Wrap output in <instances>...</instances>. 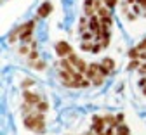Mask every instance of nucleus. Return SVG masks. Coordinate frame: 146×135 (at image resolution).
<instances>
[{
	"instance_id": "nucleus-1",
	"label": "nucleus",
	"mask_w": 146,
	"mask_h": 135,
	"mask_svg": "<svg viewBox=\"0 0 146 135\" xmlns=\"http://www.w3.org/2000/svg\"><path fill=\"white\" fill-rule=\"evenodd\" d=\"M25 128L42 133L45 130V113L33 111V113L26 114V116H25Z\"/></svg>"
},
{
	"instance_id": "nucleus-2",
	"label": "nucleus",
	"mask_w": 146,
	"mask_h": 135,
	"mask_svg": "<svg viewBox=\"0 0 146 135\" xmlns=\"http://www.w3.org/2000/svg\"><path fill=\"white\" fill-rule=\"evenodd\" d=\"M56 52L59 55V59H64V57H68L73 50H71V47H70L68 42H58L56 43Z\"/></svg>"
},
{
	"instance_id": "nucleus-3",
	"label": "nucleus",
	"mask_w": 146,
	"mask_h": 135,
	"mask_svg": "<svg viewBox=\"0 0 146 135\" xmlns=\"http://www.w3.org/2000/svg\"><path fill=\"white\" fill-rule=\"evenodd\" d=\"M23 99H25V102H28V104H31V106H36L40 101H42V97L38 94H31L30 90H25L23 92Z\"/></svg>"
},
{
	"instance_id": "nucleus-4",
	"label": "nucleus",
	"mask_w": 146,
	"mask_h": 135,
	"mask_svg": "<svg viewBox=\"0 0 146 135\" xmlns=\"http://www.w3.org/2000/svg\"><path fill=\"white\" fill-rule=\"evenodd\" d=\"M25 24H26V28H25V31L19 35V40H21V42H25V43H28V40L31 38V33H33L35 21H28V23H25Z\"/></svg>"
},
{
	"instance_id": "nucleus-5",
	"label": "nucleus",
	"mask_w": 146,
	"mask_h": 135,
	"mask_svg": "<svg viewBox=\"0 0 146 135\" xmlns=\"http://www.w3.org/2000/svg\"><path fill=\"white\" fill-rule=\"evenodd\" d=\"M92 121H94V126H92L94 133H96V135H98V133H103V132H104V126H106V120H104V118H99V116H94Z\"/></svg>"
},
{
	"instance_id": "nucleus-6",
	"label": "nucleus",
	"mask_w": 146,
	"mask_h": 135,
	"mask_svg": "<svg viewBox=\"0 0 146 135\" xmlns=\"http://www.w3.org/2000/svg\"><path fill=\"white\" fill-rule=\"evenodd\" d=\"M50 11H52V5H50V2H44L40 7H38V17H47L49 14H50Z\"/></svg>"
},
{
	"instance_id": "nucleus-7",
	"label": "nucleus",
	"mask_w": 146,
	"mask_h": 135,
	"mask_svg": "<svg viewBox=\"0 0 146 135\" xmlns=\"http://www.w3.org/2000/svg\"><path fill=\"white\" fill-rule=\"evenodd\" d=\"M98 73H99V64H98V63H92V64H89V69H87V73H85V78L92 80Z\"/></svg>"
},
{
	"instance_id": "nucleus-8",
	"label": "nucleus",
	"mask_w": 146,
	"mask_h": 135,
	"mask_svg": "<svg viewBox=\"0 0 146 135\" xmlns=\"http://www.w3.org/2000/svg\"><path fill=\"white\" fill-rule=\"evenodd\" d=\"M101 64H103L106 69H110V71H111V69H115V61L111 59V57H104V59L101 61Z\"/></svg>"
},
{
	"instance_id": "nucleus-9",
	"label": "nucleus",
	"mask_w": 146,
	"mask_h": 135,
	"mask_svg": "<svg viewBox=\"0 0 146 135\" xmlns=\"http://www.w3.org/2000/svg\"><path fill=\"white\" fill-rule=\"evenodd\" d=\"M82 35V40L84 42H90L92 38H96V33H92L90 30H87V31H84V33H80Z\"/></svg>"
},
{
	"instance_id": "nucleus-10",
	"label": "nucleus",
	"mask_w": 146,
	"mask_h": 135,
	"mask_svg": "<svg viewBox=\"0 0 146 135\" xmlns=\"http://www.w3.org/2000/svg\"><path fill=\"white\" fill-rule=\"evenodd\" d=\"M36 111H40V113H47V111H49V102H47V101H40L38 104H36Z\"/></svg>"
},
{
	"instance_id": "nucleus-11",
	"label": "nucleus",
	"mask_w": 146,
	"mask_h": 135,
	"mask_svg": "<svg viewBox=\"0 0 146 135\" xmlns=\"http://www.w3.org/2000/svg\"><path fill=\"white\" fill-rule=\"evenodd\" d=\"M127 55H129V59H139L141 50H139L137 47H134V49H131V50H129V54H127Z\"/></svg>"
},
{
	"instance_id": "nucleus-12",
	"label": "nucleus",
	"mask_w": 146,
	"mask_h": 135,
	"mask_svg": "<svg viewBox=\"0 0 146 135\" xmlns=\"http://www.w3.org/2000/svg\"><path fill=\"white\" fill-rule=\"evenodd\" d=\"M104 83V76L101 74V73H98L96 76H94V78H92V85H98V87H101Z\"/></svg>"
},
{
	"instance_id": "nucleus-13",
	"label": "nucleus",
	"mask_w": 146,
	"mask_h": 135,
	"mask_svg": "<svg viewBox=\"0 0 146 135\" xmlns=\"http://www.w3.org/2000/svg\"><path fill=\"white\" fill-rule=\"evenodd\" d=\"M117 135H131V133H129V126L118 125V126H117Z\"/></svg>"
},
{
	"instance_id": "nucleus-14",
	"label": "nucleus",
	"mask_w": 146,
	"mask_h": 135,
	"mask_svg": "<svg viewBox=\"0 0 146 135\" xmlns=\"http://www.w3.org/2000/svg\"><path fill=\"white\" fill-rule=\"evenodd\" d=\"M139 66H141V59H132L127 66V69H139Z\"/></svg>"
},
{
	"instance_id": "nucleus-15",
	"label": "nucleus",
	"mask_w": 146,
	"mask_h": 135,
	"mask_svg": "<svg viewBox=\"0 0 146 135\" xmlns=\"http://www.w3.org/2000/svg\"><path fill=\"white\" fill-rule=\"evenodd\" d=\"M31 68L38 69V71H42V69L45 68V63H44V61H33V63H31Z\"/></svg>"
},
{
	"instance_id": "nucleus-16",
	"label": "nucleus",
	"mask_w": 146,
	"mask_h": 135,
	"mask_svg": "<svg viewBox=\"0 0 146 135\" xmlns=\"http://www.w3.org/2000/svg\"><path fill=\"white\" fill-rule=\"evenodd\" d=\"M98 16H99V17H106V16H110L108 7H106V5H103L101 9H98Z\"/></svg>"
},
{
	"instance_id": "nucleus-17",
	"label": "nucleus",
	"mask_w": 146,
	"mask_h": 135,
	"mask_svg": "<svg viewBox=\"0 0 146 135\" xmlns=\"http://www.w3.org/2000/svg\"><path fill=\"white\" fill-rule=\"evenodd\" d=\"M84 31H87V16H82V19H80V33H84Z\"/></svg>"
},
{
	"instance_id": "nucleus-18",
	"label": "nucleus",
	"mask_w": 146,
	"mask_h": 135,
	"mask_svg": "<svg viewBox=\"0 0 146 135\" xmlns=\"http://www.w3.org/2000/svg\"><path fill=\"white\" fill-rule=\"evenodd\" d=\"M99 19H101V24H106V26H111V24H113V19H111V16L99 17Z\"/></svg>"
},
{
	"instance_id": "nucleus-19",
	"label": "nucleus",
	"mask_w": 146,
	"mask_h": 135,
	"mask_svg": "<svg viewBox=\"0 0 146 135\" xmlns=\"http://www.w3.org/2000/svg\"><path fill=\"white\" fill-rule=\"evenodd\" d=\"M28 59H30V63H33V61H38V52H36V50H31V52L28 54Z\"/></svg>"
},
{
	"instance_id": "nucleus-20",
	"label": "nucleus",
	"mask_w": 146,
	"mask_h": 135,
	"mask_svg": "<svg viewBox=\"0 0 146 135\" xmlns=\"http://www.w3.org/2000/svg\"><path fill=\"white\" fill-rule=\"evenodd\" d=\"M33 85H35V82H33V80H30V78L23 80V83H21V87H23V88H30V87H33Z\"/></svg>"
},
{
	"instance_id": "nucleus-21",
	"label": "nucleus",
	"mask_w": 146,
	"mask_h": 135,
	"mask_svg": "<svg viewBox=\"0 0 146 135\" xmlns=\"http://www.w3.org/2000/svg\"><path fill=\"white\" fill-rule=\"evenodd\" d=\"M89 9H94V0H85L84 2V11H89Z\"/></svg>"
},
{
	"instance_id": "nucleus-22",
	"label": "nucleus",
	"mask_w": 146,
	"mask_h": 135,
	"mask_svg": "<svg viewBox=\"0 0 146 135\" xmlns=\"http://www.w3.org/2000/svg\"><path fill=\"white\" fill-rule=\"evenodd\" d=\"M117 4H118V0H104V5H106L108 9H113Z\"/></svg>"
},
{
	"instance_id": "nucleus-23",
	"label": "nucleus",
	"mask_w": 146,
	"mask_h": 135,
	"mask_svg": "<svg viewBox=\"0 0 146 135\" xmlns=\"http://www.w3.org/2000/svg\"><path fill=\"white\" fill-rule=\"evenodd\" d=\"M80 47H82V50H85V52H89V50H92V49H94V45L90 43V42H87V43L84 42V43H82Z\"/></svg>"
},
{
	"instance_id": "nucleus-24",
	"label": "nucleus",
	"mask_w": 146,
	"mask_h": 135,
	"mask_svg": "<svg viewBox=\"0 0 146 135\" xmlns=\"http://www.w3.org/2000/svg\"><path fill=\"white\" fill-rule=\"evenodd\" d=\"M90 83H92V80H89V78H84V80L80 82V88H87Z\"/></svg>"
},
{
	"instance_id": "nucleus-25",
	"label": "nucleus",
	"mask_w": 146,
	"mask_h": 135,
	"mask_svg": "<svg viewBox=\"0 0 146 135\" xmlns=\"http://www.w3.org/2000/svg\"><path fill=\"white\" fill-rule=\"evenodd\" d=\"M99 73H101L103 76H108V74H110V73H111V71H110V69H106V68H104L103 64H99Z\"/></svg>"
},
{
	"instance_id": "nucleus-26",
	"label": "nucleus",
	"mask_w": 146,
	"mask_h": 135,
	"mask_svg": "<svg viewBox=\"0 0 146 135\" xmlns=\"http://www.w3.org/2000/svg\"><path fill=\"white\" fill-rule=\"evenodd\" d=\"M31 52V47H26V45H23V47H19V54H30Z\"/></svg>"
},
{
	"instance_id": "nucleus-27",
	"label": "nucleus",
	"mask_w": 146,
	"mask_h": 135,
	"mask_svg": "<svg viewBox=\"0 0 146 135\" xmlns=\"http://www.w3.org/2000/svg\"><path fill=\"white\" fill-rule=\"evenodd\" d=\"M103 4H104V0H94V9H96V12H98V9L103 7Z\"/></svg>"
},
{
	"instance_id": "nucleus-28",
	"label": "nucleus",
	"mask_w": 146,
	"mask_h": 135,
	"mask_svg": "<svg viewBox=\"0 0 146 135\" xmlns=\"http://www.w3.org/2000/svg\"><path fill=\"white\" fill-rule=\"evenodd\" d=\"M137 49L139 50H146V38H143V40L137 43Z\"/></svg>"
},
{
	"instance_id": "nucleus-29",
	"label": "nucleus",
	"mask_w": 146,
	"mask_h": 135,
	"mask_svg": "<svg viewBox=\"0 0 146 135\" xmlns=\"http://www.w3.org/2000/svg\"><path fill=\"white\" fill-rule=\"evenodd\" d=\"M139 73H141L143 76H146V61H144V63L139 66Z\"/></svg>"
},
{
	"instance_id": "nucleus-30",
	"label": "nucleus",
	"mask_w": 146,
	"mask_h": 135,
	"mask_svg": "<svg viewBox=\"0 0 146 135\" xmlns=\"http://www.w3.org/2000/svg\"><path fill=\"white\" fill-rule=\"evenodd\" d=\"M101 45H103V49H106L108 45H110V38H101V42H99Z\"/></svg>"
},
{
	"instance_id": "nucleus-31",
	"label": "nucleus",
	"mask_w": 146,
	"mask_h": 135,
	"mask_svg": "<svg viewBox=\"0 0 146 135\" xmlns=\"http://www.w3.org/2000/svg\"><path fill=\"white\" fill-rule=\"evenodd\" d=\"M101 49H103V45H101V43H98V45H94L92 52H94V54H98V52H101Z\"/></svg>"
},
{
	"instance_id": "nucleus-32",
	"label": "nucleus",
	"mask_w": 146,
	"mask_h": 135,
	"mask_svg": "<svg viewBox=\"0 0 146 135\" xmlns=\"http://www.w3.org/2000/svg\"><path fill=\"white\" fill-rule=\"evenodd\" d=\"M146 85V76H141V80H139V87H144Z\"/></svg>"
},
{
	"instance_id": "nucleus-33",
	"label": "nucleus",
	"mask_w": 146,
	"mask_h": 135,
	"mask_svg": "<svg viewBox=\"0 0 146 135\" xmlns=\"http://www.w3.org/2000/svg\"><path fill=\"white\" fill-rule=\"evenodd\" d=\"M141 61H146V50H141V55H139Z\"/></svg>"
},
{
	"instance_id": "nucleus-34",
	"label": "nucleus",
	"mask_w": 146,
	"mask_h": 135,
	"mask_svg": "<svg viewBox=\"0 0 146 135\" xmlns=\"http://www.w3.org/2000/svg\"><path fill=\"white\" fill-rule=\"evenodd\" d=\"M137 4H139L143 9H146V0H137Z\"/></svg>"
},
{
	"instance_id": "nucleus-35",
	"label": "nucleus",
	"mask_w": 146,
	"mask_h": 135,
	"mask_svg": "<svg viewBox=\"0 0 146 135\" xmlns=\"http://www.w3.org/2000/svg\"><path fill=\"white\" fill-rule=\"evenodd\" d=\"M141 9H143V7H141V5H139V4H137V5H136V7H134V12H136V14H139V12H141Z\"/></svg>"
},
{
	"instance_id": "nucleus-36",
	"label": "nucleus",
	"mask_w": 146,
	"mask_h": 135,
	"mask_svg": "<svg viewBox=\"0 0 146 135\" xmlns=\"http://www.w3.org/2000/svg\"><path fill=\"white\" fill-rule=\"evenodd\" d=\"M127 17H129V21H134V19H136V16H134V14H127Z\"/></svg>"
},
{
	"instance_id": "nucleus-37",
	"label": "nucleus",
	"mask_w": 146,
	"mask_h": 135,
	"mask_svg": "<svg viewBox=\"0 0 146 135\" xmlns=\"http://www.w3.org/2000/svg\"><path fill=\"white\" fill-rule=\"evenodd\" d=\"M136 2H137V0H125V4H127V5H129V4H136Z\"/></svg>"
},
{
	"instance_id": "nucleus-38",
	"label": "nucleus",
	"mask_w": 146,
	"mask_h": 135,
	"mask_svg": "<svg viewBox=\"0 0 146 135\" xmlns=\"http://www.w3.org/2000/svg\"><path fill=\"white\" fill-rule=\"evenodd\" d=\"M143 94H144V95H146V85H144V87H143Z\"/></svg>"
},
{
	"instance_id": "nucleus-39",
	"label": "nucleus",
	"mask_w": 146,
	"mask_h": 135,
	"mask_svg": "<svg viewBox=\"0 0 146 135\" xmlns=\"http://www.w3.org/2000/svg\"><path fill=\"white\" fill-rule=\"evenodd\" d=\"M98 135H106V133H104V132H103V133H98Z\"/></svg>"
},
{
	"instance_id": "nucleus-40",
	"label": "nucleus",
	"mask_w": 146,
	"mask_h": 135,
	"mask_svg": "<svg viewBox=\"0 0 146 135\" xmlns=\"http://www.w3.org/2000/svg\"><path fill=\"white\" fill-rule=\"evenodd\" d=\"M87 135H92V133H87Z\"/></svg>"
}]
</instances>
